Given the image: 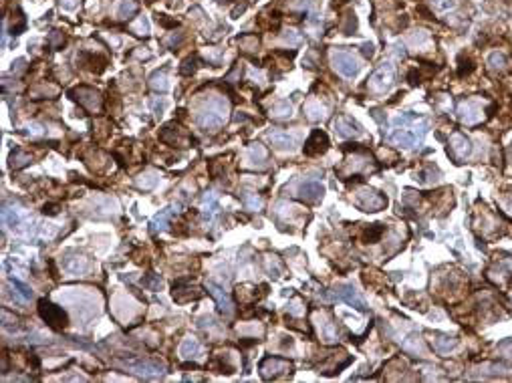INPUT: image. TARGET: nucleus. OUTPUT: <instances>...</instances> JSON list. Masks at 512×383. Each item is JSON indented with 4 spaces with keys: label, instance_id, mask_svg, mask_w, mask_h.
Masks as SVG:
<instances>
[{
    "label": "nucleus",
    "instance_id": "f257e3e1",
    "mask_svg": "<svg viewBox=\"0 0 512 383\" xmlns=\"http://www.w3.org/2000/svg\"><path fill=\"white\" fill-rule=\"evenodd\" d=\"M393 123L401 125V129H395L391 133V141L401 147H417L423 139L425 127H428L423 119H416L412 115H399L393 119Z\"/></svg>",
    "mask_w": 512,
    "mask_h": 383
},
{
    "label": "nucleus",
    "instance_id": "f03ea898",
    "mask_svg": "<svg viewBox=\"0 0 512 383\" xmlns=\"http://www.w3.org/2000/svg\"><path fill=\"white\" fill-rule=\"evenodd\" d=\"M228 117V103L222 97H210L198 113V123L204 127V129L216 131L224 125Z\"/></svg>",
    "mask_w": 512,
    "mask_h": 383
},
{
    "label": "nucleus",
    "instance_id": "7ed1b4c3",
    "mask_svg": "<svg viewBox=\"0 0 512 383\" xmlns=\"http://www.w3.org/2000/svg\"><path fill=\"white\" fill-rule=\"evenodd\" d=\"M38 315L42 317V321H45L51 329H55V331H63L67 327V315H65V311H63L61 307H57V305H53L51 301H47V299H42V301H38Z\"/></svg>",
    "mask_w": 512,
    "mask_h": 383
},
{
    "label": "nucleus",
    "instance_id": "20e7f679",
    "mask_svg": "<svg viewBox=\"0 0 512 383\" xmlns=\"http://www.w3.org/2000/svg\"><path fill=\"white\" fill-rule=\"evenodd\" d=\"M69 97L73 101H77L79 105H83L85 109H89V111H99L101 103H103L101 93L97 89H93V87H87V85H81V87L69 91Z\"/></svg>",
    "mask_w": 512,
    "mask_h": 383
},
{
    "label": "nucleus",
    "instance_id": "39448f33",
    "mask_svg": "<svg viewBox=\"0 0 512 383\" xmlns=\"http://www.w3.org/2000/svg\"><path fill=\"white\" fill-rule=\"evenodd\" d=\"M355 202L361 210H365V212H379L387 206V198L383 194H379V192L373 190V188L359 190L357 196H355Z\"/></svg>",
    "mask_w": 512,
    "mask_h": 383
},
{
    "label": "nucleus",
    "instance_id": "423d86ee",
    "mask_svg": "<svg viewBox=\"0 0 512 383\" xmlns=\"http://www.w3.org/2000/svg\"><path fill=\"white\" fill-rule=\"evenodd\" d=\"M292 371V365L290 361L283 359V357H266L262 363H260V375L262 379L270 381V379H276L281 375H288Z\"/></svg>",
    "mask_w": 512,
    "mask_h": 383
},
{
    "label": "nucleus",
    "instance_id": "0eeeda50",
    "mask_svg": "<svg viewBox=\"0 0 512 383\" xmlns=\"http://www.w3.org/2000/svg\"><path fill=\"white\" fill-rule=\"evenodd\" d=\"M123 365L143 377H156V375L165 373V365L156 359H131V361H125Z\"/></svg>",
    "mask_w": 512,
    "mask_h": 383
},
{
    "label": "nucleus",
    "instance_id": "6e6552de",
    "mask_svg": "<svg viewBox=\"0 0 512 383\" xmlns=\"http://www.w3.org/2000/svg\"><path fill=\"white\" fill-rule=\"evenodd\" d=\"M333 67L343 77H355L359 73L357 59L347 51H335L333 53Z\"/></svg>",
    "mask_w": 512,
    "mask_h": 383
},
{
    "label": "nucleus",
    "instance_id": "1a4fd4ad",
    "mask_svg": "<svg viewBox=\"0 0 512 383\" xmlns=\"http://www.w3.org/2000/svg\"><path fill=\"white\" fill-rule=\"evenodd\" d=\"M393 83V69L389 65H381L369 79V89L375 93H383L391 87Z\"/></svg>",
    "mask_w": 512,
    "mask_h": 383
},
{
    "label": "nucleus",
    "instance_id": "9d476101",
    "mask_svg": "<svg viewBox=\"0 0 512 383\" xmlns=\"http://www.w3.org/2000/svg\"><path fill=\"white\" fill-rule=\"evenodd\" d=\"M333 294L337 296L339 301H345L347 305H351V307L357 309V311H365V309H367L365 301L359 296V292L353 288V285H337L335 290H333Z\"/></svg>",
    "mask_w": 512,
    "mask_h": 383
},
{
    "label": "nucleus",
    "instance_id": "9b49d317",
    "mask_svg": "<svg viewBox=\"0 0 512 383\" xmlns=\"http://www.w3.org/2000/svg\"><path fill=\"white\" fill-rule=\"evenodd\" d=\"M303 150H305L307 156H321V154H325V152L329 150V137H327V133L321 131V129H315V131L309 135V139L305 141Z\"/></svg>",
    "mask_w": 512,
    "mask_h": 383
},
{
    "label": "nucleus",
    "instance_id": "f8f14e48",
    "mask_svg": "<svg viewBox=\"0 0 512 383\" xmlns=\"http://www.w3.org/2000/svg\"><path fill=\"white\" fill-rule=\"evenodd\" d=\"M325 194V186L317 180H305L301 186H298V196L307 202H317L321 200Z\"/></svg>",
    "mask_w": 512,
    "mask_h": 383
},
{
    "label": "nucleus",
    "instance_id": "ddd939ff",
    "mask_svg": "<svg viewBox=\"0 0 512 383\" xmlns=\"http://www.w3.org/2000/svg\"><path fill=\"white\" fill-rule=\"evenodd\" d=\"M172 296H174V301H176V303L186 305V303H190V301H198L200 296H202V290H200L198 287H190V285H182V283H178V285H174V292H172Z\"/></svg>",
    "mask_w": 512,
    "mask_h": 383
},
{
    "label": "nucleus",
    "instance_id": "4468645a",
    "mask_svg": "<svg viewBox=\"0 0 512 383\" xmlns=\"http://www.w3.org/2000/svg\"><path fill=\"white\" fill-rule=\"evenodd\" d=\"M335 129L341 137H355V135H361V127L359 123L349 117V115H341L335 119Z\"/></svg>",
    "mask_w": 512,
    "mask_h": 383
},
{
    "label": "nucleus",
    "instance_id": "2eb2a0df",
    "mask_svg": "<svg viewBox=\"0 0 512 383\" xmlns=\"http://www.w3.org/2000/svg\"><path fill=\"white\" fill-rule=\"evenodd\" d=\"M458 117L464 123H476L482 117V109L476 101H462L458 105Z\"/></svg>",
    "mask_w": 512,
    "mask_h": 383
},
{
    "label": "nucleus",
    "instance_id": "dca6fc26",
    "mask_svg": "<svg viewBox=\"0 0 512 383\" xmlns=\"http://www.w3.org/2000/svg\"><path fill=\"white\" fill-rule=\"evenodd\" d=\"M450 152L454 154L456 160H464L472 154V143L466 135L462 133H454L452 139H450Z\"/></svg>",
    "mask_w": 512,
    "mask_h": 383
},
{
    "label": "nucleus",
    "instance_id": "f3484780",
    "mask_svg": "<svg viewBox=\"0 0 512 383\" xmlns=\"http://www.w3.org/2000/svg\"><path fill=\"white\" fill-rule=\"evenodd\" d=\"M63 266H65V270L71 272V274H85V272L91 270L89 258L81 256V254H69V256L65 258V262H63Z\"/></svg>",
    "mask_w": 512,
    "mask_h": 383
},
{
    "label": "nucleus",
    "instance_id": "a211bd4d",
    "mask_svg": "<svg viewBox=\"0 0 512 383\" xmlns=\"http://www.w3.org/2000/svg\"><path fill=\"white\" fill-rule=\"evenodd\" d=\"M161 139L169 145H178V147H188L190 145V139L186 135H182V131L178 129V125L169 123L161 129Z\"/></svg>",
    "mask_w": 512,
    "mask_h": 383
},
{
    "label": "nucleus",
    "instance_id": "6ab92c4d",
    "mask_svg": "<svg viewBox=\"0 0 512 383\" xmlns=\"http://www.w3.org/2000/svg\"><path fill=\"white\" fill-rule=\"evenodd\" d=\"M81 65H85L89 71H93V73H103L105 71V67H107V59L105 57H99V55H93V53H81Z\"/></svg>",
    "mask_w": 512,
    "mask_h": 383
},
{
    "label": "nucleus",
    "instance_id": "aec40b11",
    "mask_svg": "<svg viewBox=\"0 0 512 383\" xmlns=\"http://www.w3.org/2000/svg\"><path fill=\"white\" fill-rule=\"evenodd\" d=\"M206 288H208V292L216 299V303L220 305V309H222L226 315H230V313H232V301H230V296L224 292V288L218 287V285H214V283H208Z\"/></svg>",
    "mask_w": 512,
    "mask_h": 383
},
{
    "label": "nucleus",
    "instance_id": "412c9836",
    "mask_svg": "<svg viewBox=\"0 0 512 383\" xmlns=\"http://www.w3.org/2000/svg\"><path fill=\"white\" fill-rule=\"evenodd\" d=\"M266 158H268V154L262 143H252L246 152V161H250V165H264Z\"/></svg>",
    "mask_w": 512,
    "mask_h": 383
},
{
    "label": "nucleus",
    "instance_id": "4be33fe9",
    "mask_svg": "<svg viewBox=\"0 0 512 383\" xmlns=\"http://www.w3.org/2000/svg\"><path fill=\"white\" fill-rule=\"evenodd\" d=\"M200 353H202V345L198 343V339L186 337L184 341H182V345H180V355H182L184 359H196Z\"/></svg>",
    "mask_w": 512,
    "mask_h": 383
},
{
    "label": "nucleus",
    "instance_id": "5701e85b",
    "mask_svg": "<svg viewBox=\"0 0 512 383\" xmlns=\"http://www.w3.org/2000/svg\"><path fill=\"white\" fill-rule=\"evenodd\" d=\"M236 294H238V301L240 305H254L256 301L260 299V292H256V287L254 285H240L236 288Z\"/></svg>",
    "mask_w": 512,
    "mask_h": 383
},
{
    "label": "nucleus",
    "instance_id": "b1692460",
    "mask_svg": "<svg viewBox=\"0 0 512 383\" xmlns=\"http://www.w3.org/2000/svg\"><path fill=\"white\" fill-rule=\"evenodd\" d=\"M270 141H272V145L276 147V150H281V152H292L294 150V137H290L288 133H283V131H272L270 133Z\"/></svg>",
    "mask_w": 512,
    "mask_h": 383
},
{
    "label": "nucleus",
    "instance_id": "393cba45",
    "mask_svg": "<svg viewBox=\"0 0 512 383\" xmlns=\"http://www.w3.org/2000/svg\"><path fill=\"white\" fill-rule=\"evenodd\" d=\"M432 343H434V349L444 355V353H450L458 345V339H454L450 335H434Z\"/></svg>",
    "mask_w": 512,
    "mask_h": 383
},
{
    "label": "nucleus",
    "instance_id": "a878e982",
    "mask_svg": "<svg viewBox=\"0 0 512 383\" xmlns=\"http://www.w3.org/2000/svg\"><path fill=\"white\" fill-rule=\"evenodd\" d=\"M317 325H319V329H321V337L325 339L327 343H335V339H337V333H335V327H333V323L329 321V319L325 317V315H317Z\"/></svg>",
    "mask_w": 512,
    "mask_h": 383
},
{
    "label": "nucleus",
    "instance_id": "bb28decb",
    "mask_svg": "<svg viewBox=\"0 0 512 383\" xmlns=\"http://www.w3.org/2000/svg\"><path fill=\"white\" fill-rule=\"evenodd\" d=\"M230 357H228V353H218L216 357H214V361L210 363V367L214 369L216 373H234V365L228 361Z\"/></svg>",
    "mask_w": 512,
    "mask_h": 383
},
{
    "label": "nucleus",
    "instance_id": "cd10ccee",
    "mask_svg": "<svg viewBox=\"0 0 512 383\" xmlns=\"http://www.w3.org/2000/svg\"><path fill=\"white\" fill-rule=\"evenodd\" d=\"M172 218H174V206H172V208H165V210H160V214H156L154 220H152L154 230H165Z\"/></svg>",
    "mask_w": 512,
    "mask_h": 383
},
{
    "label": "nucleus",
    "instance_id": "c85d7f7f",
    "mask_svg": "<svg viewBox=\"0 0 512 383\" xmlns=\"http://www.w3.org/2000/svg\"><path fill=\"white\" fill-rule=\"evenodd\" d=\"M305 113H307V117L311 119V121H321L323 117H325V107L319 101H307L305 103Z\"/></svg>",
    "mask_w": 512,
    "mask_h": 383
},
{
    "label": "nucleus",
    "instance_id": "c756f323",
    "mask_svg": "<svg viewBox=\"0 0 512 383\" xmlns=\"http://www.w3.org/2000/svg\"><path fill=\"white\" fill-rule=\"evenodd\" d=\"M31 161H32L31 154H27V152H23V150H14V152L10 154V167H12V169H23V167H27Z\"/></svg>",
    "mask_w": 512,
    "mask_h": 383
},
{
    "label": "nucleus",
    "instance_id": "7c9ffc66",
    "mask_svg": "<svg viewBox=\"0 0 512 383\" xmlns=\"http://www.w3.org/2000/svg\"><path fill=\"white\" fill-rule=\"evenodd\" d=\"M135 184H137L139 190H154L156 184H158V174L156 172H145V174L135 178Z\"/></svg>",
    "mask_w": 512,
    "mask_h": 383
},
{
    "label": "nucleus",
    "instance_id": "2f4dec72",
    "mask_svg": "<svg viewBox=\"0 0 512 383\" xmlns=\"http://www.w3.org/2000/svg\"><path fill=\"white\" fill-rule=\"evenodd\" d=\"M149 85H152V89H156V91H167L169 83H167L165 69H161V71H156V73L152 75V79H149Z\"/></svg>",
    "mask_w": 512,
    "mask_h": 383
},
{
    "label": "nucleus",
    "instance_id": "473e14b6",
    "mask_svg": "<svg viewBox=\"0 0 512 383\" xmlns=\"http://www.w3.org/2000/svg\"><path fill=\"white\" fill-rule=\"evenodd\" d=\"M292 113V105L288 101H276L272 107H270V115L272 117H288Z\"/></svg>",
    "mask_w": 512,
    "mask_h": 383
},
{
    "label": "nucleus",
    "instance_id": "72a5a7b5",
    "mask_svg": "<svg viewBox=\"0 0 512 383\" xmlns=\"http://www.w3.org/2000/svg\"><path fill=\"white\" fill-rule=\"evenodd\" d=\"M135 12H137V2H135V0H123V2L119 4V8H117V14L121 18H131Z\"/></svg>",
    "mask_w": 512,
    "mask_h": 383
},
{
    "label": "nucleus",
    "instance_id": "f704fd0d",
    "mask_svg": "<svg viewBox=\"0 0 512 383\" xmlns=\"http://www.w3.org/2000/svg\"><path fill=\"white\" fill-rule=\"evenodd\" d=\"M381 236H383V226L381 224H373V226L365 228V232H363V240L365 242H377Z\"/></svg>",
    "mask_w": 512,
    "mask_h": 383
},
{
    "label": "nucleus",
    "instance_id": "c9c22d12",
    "mask_svg": "<svg viewBox=\"0 0 512 383\" xmlns=\"http://www.w3.org/2000/svg\"><path fill=\"white\" fill-rule=\"evenodd\" d=\"M266 270L270 272V276H274V279L283 276V264L279 262V258H276V256H268L266 258Z\"/></svg>",
    "mask_w": 512,
    "mask_h": 383
},
{
    "label": "nucleus",
    "instance_id": "e433bc0d",
    "mask_svg": "<svg viewBox=\"0 0 512 383\" xmlns=\"http://www.w3.org/2000/svg\"><path fill=\"white\" fill-rule=\"evenodd\" d=\"M240 198H242L246 210H260V208H262V200L256 196V194H242Z\"/></svg>",
    "mask_w": 512,
    "mask_h": 383
},
{
    "label": "nucleus",
    "instance_id": "4c0bfd02",
    "mask_svg": "<svg viewBox=\"0 0 512 383\" xmlns=\"http://www.w3.org/2000/svg\"><path fill=\"white\" fill-rule=\"evenodd\" d=\"M47 42H49V47L55 49V51L61 49V47H63V42H65V32H61V31H51Z\"/></svg>",
    "mask_w": 512,
    "mask_h": 383
},
{
    "label": "nucleus",
    "instance_id": "58836bf2",
    "mask_svg": "<svg viewBox=\"0 0 512 383\" xmlns=\"http://www.w3.org/2000/svg\"><path fill=\"white\" fill-rule=\"evenodd\" d=\"M141 285H143L145 288H149V290H160V288H161V281H160L158 274H147V276H143Z\"/></svg>",
    "mask_w": 512,
    "mask_h": 383
},
{
    "label": "nucleus",
    "instance_id": "ea45409f",
    "mask_svg": "<svg viewBox=\"0 0 512 383\" xmlns=\"http://www.w3.org/2000/svg\"><path fill=\"white\" fill-rule=\"evenodd\" d=\"M238 42L242 45L244 51H252V49L258 47V38L252 36V34H242V36H238Z\"/></svg>",
    "mask_w": 512,
    "mask_h": 383
},
{
    "label": "nucleus",
    "instance_id": "a19ab883",
    "mask_svg": "<svg viewBox=\"0 0 512 383\" xmlns=\"http://www.w3.org/2000/svg\"><path fill=\"white\" fill-rule=\"evenodd\" d=\"M196 69H198V59H196V57H190V59L184 61V65H182L180 71H182V75H194Z\"/></svg>",
    "mask_w": 512,
    "mask_h": 383
},
{
    "label": "nucleus",
    "instance_id": "79ce46f5",
    "mask_svg": "<svg viewBox=\"0 0 512 383\" xmlns=\"http://www.w3.org/2000/svg\"><path fill=\"white\" fill-rule=\"evenodd\" d=\"M488 63H490V67H492V69H504L506 59H504V55H500V53H492V55L488 57Z\"/></svg>",
    "mask_w": 512,
    "mask_h": 383
},
{
    "label": "nucleus",
    "instance_id": "37998d69",
    "mask_svg": "<svg viewBox=\"0 0 512 383\" xmlns=\"http://www.w3.org/2000/svg\"><path fill=\"white\" fill-rule=\"evenodd\" d=\"M10 283H12V287H14V288H18V294L23 296L25 301H29L31 296H32V290H31V288H29L27 285H23V283H20V281H16V279H12Z\"/></svg>",
    "mask_w": 512,
    "mask_h": 383
},
{
    "label": "nucleus",
    "instance_id": "c03bdc74",
    "mask_svg": "<svg viewBox=\"0 0 512 383\" xmlns=\"http://www.w3.org/2000/svg\"><path fill=\"white\" fill-rule=\"evenodd\" d=\"M131 32H135V34H147V32H149V23H147L143 16L137 18V23L131 25Z\"/></svg>",
    "mask_w": 512,
    "mask_h": 383
},
{
    "label": "nucleus",
    "instance_id": "a18cd8bd",
    "mask_svg": "<svg viewBox=\"0 0 512 383\" xmlns=\"http://www.w3.org/2000/svg\"><path fill=\"white\" fill-rule=\"evenodd\" d=\"M204 204H206L208 212L212 214V212H214V208H216V196H214V192H208V196L204 198Z\"/></svg>",
    "mask_w": 512,
    "mask_h": 383
},
{
    "label": "nucleus",
    "instance_id": "49530a36",
    "mask_svg": "<svg viewBox=\"0 0 512 383\" xmlns=\"http://www.w3.org/2000/svg\"><path fill=\"white\" fill-rule=\"evenodd\" d=\"M288 311H290L292 315H303V313H305V309L301 307V303H298V301H292L290 307H288Z\"/></svg>",
    "mask_w": 512,
    "mask_h": 383
},
{
    "label": "nucleus",
    "instance_id": "de8ad7c7",
    "mask_svg": "<svg viewBox=\"0 0 512 383\" xmlns=\"http://www.w3.org/2000/svg\"><path fill=\"white\" fill-rule=\"evenodd\" d=\"M436 6L440 10H446V8H452L454 6V0H436Z\"/></svg>",
    "mask_w": 512,
    "mask_h": 383
},
{
    "label": "nucleus",
    "instance_id": "09e8293b",
    "mask_svg": "<svg viewBox=\"0 0 512 383\" xmlns=\"http://www.w3.org/2000/svg\"><path fill=\"white\" fill-rule=\"evenodd\" d=\"M158 20H160V23H161L163 27H176V25H178L176 20H169V18H165V14H160V16H158Z\"/></svg>",
    "mask_w": 512,
    "mask_h": 383
},
{
    "label": "nucleus",
    "instance_id": "8fccbe9b",
    "mask_svg": "<svg viewBox=\"0 0 512 383\" xmlns=\"http://www.w3.org/2000/svg\"><path fill=\"white\" fill-rule=\"evenodd\" d=\"M285 40H287V42H292V45H296V42H301V38H298L292 31H288V34H285Z\"/></svg>",
    "mask_w": 512,
    "mask_h": 383
},
{
    "label": "nucleus",
    "instance_id": "3c124183",
    "mask_svg": "<svg viewBox=\"0 0 512 383\" xmlns=\"http://www.w3.org/2000/svg\"><path fill=\"white\" fill-rule=\"evenodd\" d=\"M361 49H363V55H365V57H373V53H375V51H373V45H371V42H365V45L361 47Z\"/></svg>",
    "mask_w": 512,
    "mask_h": 383
},
{
    "label": "nucleus",
    "instance_id": "603ef678",
    "mask_svg": "<svg viewBox=\"0 0 512 383\" xmlns=\"http://www.w3.org/2000/svg\"><path fill=\"white\" fill-rule=\"evenodd\" d=\"M42 212H45V214H49V216H55L57 212H59V208L53 206V204H49V206H45V210H42Z\"/></svg>",
    "mask_w": 512,
    "mask_h": 383
},
{
    "label": "nucleus",
    "instance_id": "864d4df0",
    "mask_svg": "<svg viewBox=\"0 0 512 383\" xmlns=\"http://www.w3.org/2000/svg\"><path fill=\"white\" fill-rule=\"evenodd\" d=\"M506 210H508V212H510V214H512V198H510V200H508V204H506Z\"/></svg>",
    "mask_w": 512,
    "mask_h": 383
}]
</instances>
